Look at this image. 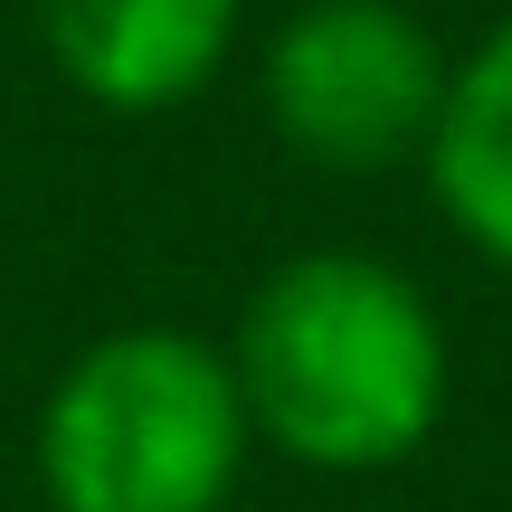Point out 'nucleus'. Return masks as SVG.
<instances>
[{
    "label": "nucleus",
    "instance_id": "3",
    "mask_svg": "<svg viewBox=\"0 0 512 512\" xmlns=\"http://www.w3.org/2000/svg\"><path fill=\"white\" fill-rule=\"evenodd\" d=\"M446 57L399 0H304L266 38V114L313 171H399L427 152Z\"/></svg>",
    "mask_w": 512,
    "mask_h": 512
},
{
    "label": "nucleus",
    "instance_id": "5",
    "mask_svg": "<svg viewBox=\"0 0 512 512\" xmlns=\"http://www.w3.org/2000/svg\"><path fill=\"white\" fill-rule=\"evenodd\" d=\"M418 162L446 228L512 275V10L446 67V105Z\"/></svg>",
    "mask_w": 512,
    "mask_h": 512
},
{
    "label": "nucleus",
    "instance_id": "2",
    "mask_svg": "<svg viewBox=\"0 0 512 512\" xmlns=\"http://www.w3.org/2000/svg\"><path fill=\"white\" fill-rule=\"evenodd\" d=\"M247 446L228 351L181 323H124L57 370L29 456L48 512H219Z\"/></svg>",
    "mask_w": 512,
    "mask_h": 512
},
{
    "label": "nucleus",
    "instance_id": "1",
    "mask_svg": "<svg viewBox=\"0 0 512 512\" xmlns=\"http://www.w3.org/2000/svg\"><path fill=\"white\" fill-rule=\"evenodd\" d=\"M247 427L313 475L408 465L446 418V332L437 304L389 256L304 247L247 294L238 342Z\"/></svg>",
    "mask_w": 512,
    "mask_h": 512
},
{
    "label": "nucleus",
    "instance_id": "4",
    "mask_svg": "<svg viewBox=\"0 0 512 512\" xmlns=\"http://www.w3.org/2000/svg\"><path fill=\"white\" fill-rule=\"evenodd\" d=\"M247 0H38V48L86 105L171 114L228 67Z\"/></svg>",
    "mask_w": 512,
    "mask_h": 512
}]
</instances>
